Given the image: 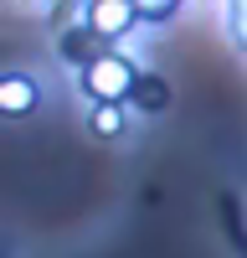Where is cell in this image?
<instances>
[{
  "instance_id": "obj_1",
  "label": "cell",
  "mask_w": 247,
  "mask_h": 258,
  "mask_svg": "<svg viewBox=\"0 0 247 258\" xmlns=\"http://www.w3.org/2000/svg\"><path fill=\"white\" fill-rule=\"evenodd\" d=\"M134 83H139V68L124 52H103L93 68H82V93L93 103H129Z\"/></svg>"
},
{
  "instance_id": "obj_2",
  "label": "cell",
  "mask_w": 247,
  "mask_h": 258,
  "mask_svg": "<svg viewBox=\"0 0 247 258\" xmlns=\"http://www.w3.org/2000/svg\"><path fill=\"white\" fill-rule=\"evenodd\" d=\"M88 31H98L103 41H118L139 26V6L134 0H88Z\"/></svg>"
},
{
  "instance_id": "obj_3",
  "label": "cell",
  "mask_w": 247,
  "mask_h": 258,
  "mask_svg": "<svg viewBox=\"0 0 247 258\" xmlns=\"http://www.w3.org/2000/svg\"><path fill=\"white\" fill-rule=\"evenodd\" d=\"M41 103V88L26 78V73H6V83H0V109L6 114H31Z\"/></svg>"
},
{
  "instance_id": "obj_4",
  "label": "cell",
  "mask_w": 247,
  "mask_h": 258,
  "mask_svg": "<svg viewBox=\"0 0 247 258\" xmlns=\"http://www.w3.org/2000/svg\"><path fill=\"white\" fill-rule=\"evenodd\" d=\"M129 103H134L139 114H165V109H170V83H165V78H155V73H139V83H134Z\"/></svg>"
},
{
  "instance_id": "obj_5",
  "label": "cell",
  "mask_w": 247,
  "mask_h": 258,
  "mask_svg": "<svg viewBox=\"0 0 247 258\" xmlns=\"http://www.w3.org/2000/svg\"><path fill=\"white\" fill-rule=\"evenodd\" d=\"M88 129H93L98 140H113V135H124V103H93Z\"/></svg>"
},
{
  "instance_id": "obj_6",
  "label": "cell",
  "mask_w": 247,
  "mask_h": 258,
  "mask_svg": "<svg viewBox=\"0 0 247 258\" xmlns=\"http://www.w3.org/2000/svg\"><path fill=\"white\" fill-rule=\"evenodd\" d=\"M134 6H139V16H144V21H165V16H175L180 0H134Z\"/></svg>"
}]
</instances>
